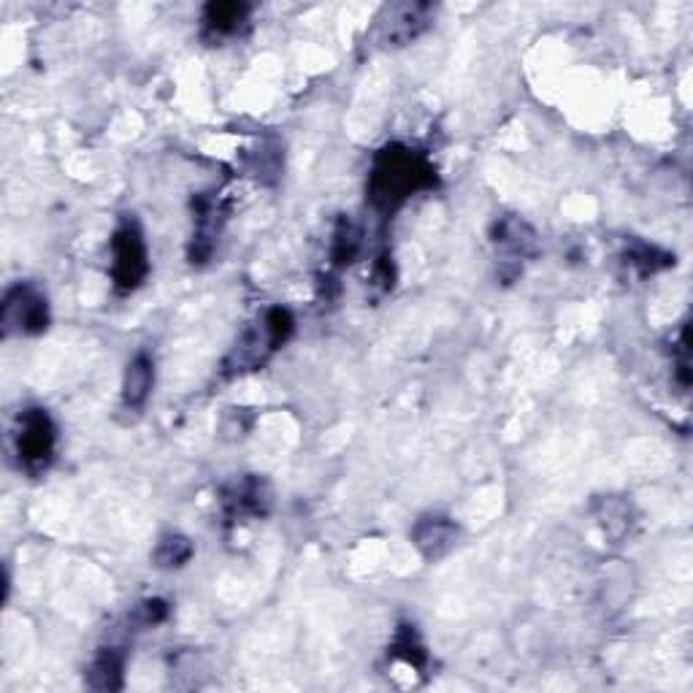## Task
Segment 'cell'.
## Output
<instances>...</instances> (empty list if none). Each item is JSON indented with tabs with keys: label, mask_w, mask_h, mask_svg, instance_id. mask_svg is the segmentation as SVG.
Here are the masks:
<instances>
[{
	"label": "cell",
	"mask_w": 693,
	"mask_h": 693,
	"mask_svg": "<svg viewBox=\"0 0 693 693\" xmlns=\"http://www.w3.org/2000/svg\"><path fill=\"white\" fill-rule=\"evenodd\" d=\"M437 185V168L418 149L404 144H388L377 153L369 176V201L377 212L393 214L412 195L431 191Z\"/></svg>",
	"instance_id": "6da1fadb"
},
{
	"label": "cell",
	"mask_w": 693,
	"mask_h": 693,
	"mask_svg": "<svg viewBox=\"0 0 693 693\" xmlns=\"http://www.w3.org/2000/svg\"><path fill=\"white\" fill-rule=\"evenodd\" d=\"M293 328L295 320L287 309L282 306L266 309V314H263L257 323H252L247 331L242 333V339L233 344V350L228 352V358H225L223 363V374L242 377L250 374V371L266 367L269 358L293 336Z\"/></svg>",
	"instance_id": "7a4b0ae2"
},
{
	"label": "cell",
	"mask_w": 693,
	"mask_h": 693,
	"mask_svg": "<svg viewBox=\"0 0 693 693\" xmlns=\"http://www.w3.org/2000/svg\"><path fill=\"white\" fill-rule=\"evenodd\" d=\"M58 450V426L43 407H25L17 414L14 452L20 469L30 477H41L55 461Z\"/></svg>",
	"instance_id": "3957f363"
},
{
	"label": "cell",
	"mask_w": 693,
	"mask_h": 693,
	"mask_svg": "<svg viewBox=\"0 0 693 693\" xmlns=\"http://www.w3.org/2000/svg\"><path fill=\"white\" fill-rule=\"evenodd\" d=\"M149 276V250L134 217H125L111 236V282L119 295L134 293Z\"/></svg>",
	"instance_id": "277c9868"
},
{
	"label": "cell",
	"mask_w": 693,
	"mask_h": 693,
	"mask_svg": "<svg viewBox=\"0 0 693 693\" xmlns=\"http://www.w3.org/2000/svg\"><path fill=\"white\" fill-rule=\"evenodd\" d=\"M52 312H49L47 293L33 282H17L6 290L0 304V325L3 336H39L49 328Z\"/></svg>",
	"instance_id": "5b68a950"
},
{
	"label": "cell",
	"mask_w": 693,
	"mask_h": 693,
	"mask_svg": "<svg viewBox=\"0 0 693 693\" xmlns=\"http://www.w3.org/2000/svg\"><path fill=\"white\" fill-rule=\"evenodd\" d=\"M219 507L228 523L247 518H266L271 509V488L263 477L247 475L231 480L219 494Z\"/></svg>",
	"instance_id": "8992f818"
},
{
	"label": "cell",
	"mask_w": 693,
	"mask_h": 693,
	"mask_svg": "<svg viewBox=\"0 0 693 693\" xmlns=\"http://www.w3.org/2000/svg\"><path fill=\"white\" fill-rule=\"evenodd\" d=\"M458 528L450 518L442 515H428L420 518L412 528V541L426 560H439L456 547Z\"/></svg>",
	"instance_id": "52a82bcc"
},
{
	"label": "cell",
	"mask_w": 693,
	"mask_h": 693,
	"mask_svg": "<svg viewBox=\"0 0 693 693\" xmlns=\"http://www.w3.org/2000/svg\"><path fill=\"white\" fill-rule=\"evenodd\" d=\"M193 209H195V233H193L191 261L204 263L214 252V244H217L223 209H219V201L212 198V195H201V198L195 201Z\"/></svg>",
	"instance_id": "ba28073f"
},
{
	"label": "cell",
	"mask_w": 693,
	"mask_h": 693,
	"mask_svg": "<svg viewBox=\"0 0 693 693\" xmlns=\"http://www.w3.org/2000/svg\"><path fill=\"white\" fill-rule=\"evenodd\" d=\"M155 388V358L149 352H136L125 367L123 377V407L130 412L147 407Z\"/></svg>",
	"instance_id": "9c48e42d"
},
{
	"label": "cell",
	"mask_w": 693,
	"mask_h": 693,
	"mask_svg": "<svg viewBox=\"0 0 693 693\" xmlns=\"http://www.w3.org/2000/svg\"><path fill=\"white\" fill-rule=\"evenodd\" d=\"M431 22V6L426 3H407V6H393L388 11L385 30H382V39L393 47H404V43L414 41Z\"/></svg>",
	"instance_id": "30bf717a"
},
{
	"label": "cell",
	"mask_w": 693,
	"mask_h": 693,
	"mask_svg": "<svg viewBox=\"0 0 693 693\" xmlns=\"http://www.w3.org/2000/svg\"><path fill=\"white\" fill-rule=\"evenodd\" d=\"M496 247L504 252V263H518L537 255V233L520 217H504L494 231Z\"/></svg>",
	"instance_id": "8fae6325"
},
{
	"label": "cell",
	"mask_w": 693,
	"mask_h": 693,
	"mask_svg": "<svg viewBox=\"0 0 693 693\" xmlns=\"http://www.w3.org/2000/svg\"><path fill=\"white\" fill-rule=\"evenodd\" d=\"M250 6L244 3H209L204 9V39L223 41L242 33L247 25Z\"/></svg>",
	"instance_id": "7c38bea8"
},
{
	"label": "cell",
	"mask_w": 693,
	"mask_h": 693,
	"mask_svg": "<svg viewBox=\"0 0 693 693\" xmlns=\"http://www.w3.org/2000/svg\"><path fill=\"white\" fill-rule=\"evenodd\" d=\"M125 683V653L119 647H100L87 670V685L96 691H119Z\"/></svg>",
	"instance_id": "4fadbf2b"
},
{
	"label": "cell",
	"mask_w": 693,
	"mask_h": 693,
	"mask_svg": "<svg viewBox=\"0 0 693 693\" xmlns=\"http://www.w3.org/2000/svg\"><path fill=\"white\" fill-rule=\"evenodd\" d=\"M390 655H393L396 661H404V664L412 666V670H423L428 653H426L423 642H420L418 628L409 626V623L399 626L393 645H390Z\"/></svg>",
	"instance_id": "5bb4252c"
},
{
	"label": "cell",
	"mask_w": 693,
	"mask_h": 693,
	"mask_svg": "<svg viewBox=\"0 0 693 693\" xmlns=\"http://www.w3.org/2000/svg\"><path fill=\"white\" fill-rule=\"evenodd\" d=\"M193 541L182 534H166L155 547V566L157 569H182L193 558Z\"/></svg>",
	"instance_id": "9a60e30c"
},
{
	"label": "cell",
	"mask_w": 693,
	"mask_h": 693,
	"mask_svg": "<svg viewBox=\"0 0 693 693\" xmlns=\"http://www.w3.org/2000/svg\"><path fill=\"white\" fill-rule=\"evenodd\" d=\"M361 250V233H358L355 225L350 219H342L333 231V244H331V261L336 269L350 266L352 257L358 255Z\"/></svg>",
	"instance_id": "2e32d148"
},
{
	"label": "cell",
	"mask_w": 693,
	"mask_h": 693,
	"mask_svg": "<svg viewBox=\"0 0 693 693\" xmlns=\"http://www.w3.org/2000/svg\"><path fill=\"white\" fill-rule=\"evenodd\" d=\"M628 266L640 271L642 276L647 274H655L658 269H666L672 263L670 255H664V252H658L655 247H647V244H636L634 250H628Z\"/></svg>",
	"instance_id": "e0dca14e"
},
{
	"label": "cell",
	"mask_w": 693,
	"mask_h": 693,
	"mask_svg": "<svg viewBox=\"0 0 693 693\" xmlns=\"http://www.w3.org/2000/svg\"><path fill=\"white\" fill-rule=\"evenodd\" d=\"M166 617H168V604L163 602V598H147V602L136 609V623L144 628L160 626Z\"/></svg>",
	"instance_id": "ac0fdd59"
}]
</instances>
